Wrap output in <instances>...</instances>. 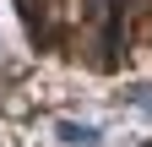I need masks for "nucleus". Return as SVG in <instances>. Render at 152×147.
Returning a JSON list of instances; mask_svg holds the SVG:
<instances>
[{"label":"nucleus","mask_w":152,"mask_h":147,"mask_svg":"<svg viewBox=\"0 0 152 147\" xmlns=\"http://www.w3.org/2000/svg\"><path fill=\"white\" fill-rule=\"evenodd\" d=\"M60 136H65V142H87V147H92V142H98V125H71V120H65V125H60Z\"/></svg>","instance_id":"obj_1"}]
</instances>
